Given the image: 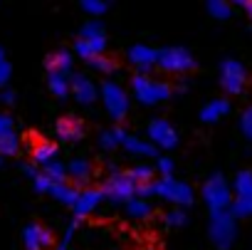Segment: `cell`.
Instances as JSON below:
<instances>
[{
    "mask_svg": "<svg viewBox=\"0 0 252 250\" xmlns=\"http://www.w3.org/2000/svg\"><path fill=\"white\" fill-rule=\"evenodd\" d=\"M82 124L77 121V119H62V121H57V132L62 134V137H67V139H74V137H82Z\"/></svg>",
    "mask_w": 252,
    "mask_h": 250,
    "instance_id": "cell-1",
    "label": "cell"
}]
</instances>
